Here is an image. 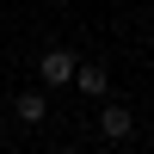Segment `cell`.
Segmentation results:
<instances>
[{
	"label": "cell",
	"mask_w": 154,
	"mask_h": 154,
	"mask_svg": "<svg viewBox=\"0 0 154 154\" xmlns=\"http://www.w3.org/2000/svg\"><path fill=\"white\" fill-rule=\"evenodd\" d=\"M37 74H43L49 86H68V80H74V56H68V49H49V56L37 62Z\"/></svg>",
	"instance_id": "cell-1"
},
{
	"label": "cell",
	"mask_w": 154,
	"mask_h": 154,
	"mask_svg": "<svg viewBox=\"0 0 154 154\" xmlns=\"http://www.w3.org/2000/svg\"><path fill=\"white\" fill-rule=\"evenodd\" d=\"M130 130H136V123H130V111H123V105H111L105 117H99V136H111V142H123Z\"/></svg>",
	"instance_id": "cell-2"
},
{
	"label": "cell",
	"mask_w": 154,
	"mask_h": 154,
	"mask_svg": "<svg viewBox=\"0 0 154 154\" xmlns=\"http://www.w3.org/2000/svg\"><path fill=\"white\" fill-rule=\"evenodd\" d=\"M74 80H80V93H93V99H99V93L111 86V74H105V68H74Z\"/></svg>",
	"instance_id": "cell-3"
},
{
	"label": "cell",
	"mask_w": 154,
	"mask_h": 154,
	"mask_svg": "<svg viewBox=\"0 0 154 154\" xmlns=\"http://www.w3.org/2000/svg\"><path fill=\"white\" fill-rule=\"evenodd\" d=\"M19 117H25V123H43V117H49L43 93H19Z\"/></svg>",
	"instance_id": "cell-4"
}]
</instances>
